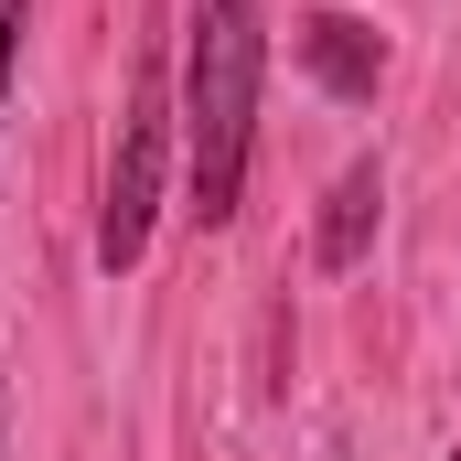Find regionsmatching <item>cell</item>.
Returning <instances> with one entry per match:
<instances>
[{
	"label": "cell",
	"mask_w": 461,
	"mask_h": 461,
	"mask_svg": "<svg viewBox=\"0 0 461 461\" xmlns=\"http://www.w3.org/2000/svg\"><path fill=\"white\" fill-rule=\"evenodd\" d=\"M258 86H268V0H194V32H183V183H194L204 226H226L236 194H247Z\"/></svg>",
	"instance_id": "obj_1"
},
{
	"label": "cell",
	"mask_w": 461,
	"mask_h": 461,
	"mask_svg": "<svg viewBox=\"0 0 461 461\" xmlns=\"http://www.w3.org/2000/svg\"><path fill=\"white\" fill-rule=\"evenodd\" d=\"M161 161H172V86H161V65H140V86H129V118H118V150H108V194H97V268H108V279L150 258Z\"/></svg>",
	"instance_id": "obj_2"
},
{
	"label": "cell",
	"mask_w": 461,
	"mask_h": 461,
	"mask_svg": "<svg viewBox=\"0 0 461 461\" xmlns=\"http://www.w3.org/2000/svg\"><path fill=\"white\" fill-rule=\"evenodd\" d=\"M290 54L312 65V86H333V97H375V76H386V32L375 22H354V11H301V32H290Z\"/></svg>",
	"instance_id": "obj_3"
},
{
	"label": "cell",
	"mask_w": 461,
	"mask_h": 461,
	"mask_svg": "<svg viewBox=\"0 0 461 461\" xmlns=\"http://www.w3.org/2000/svg\"><path fill=\"white\" fill-rule=\"evenodd\" d=\"M375 215H386V161H344V183L322 194L312 258H322V268H354V258L375 247Z\"/></svg>",
	"instance_id": "obj_4"
},
{
	"label": "cell",
	"mask_w": 461,
	"mask_h": 461,
	"mask_svg": "<svg viewBox=\"0 0 461 461\" xmlns=\"http://www.w3.org/2000/svg\"><path fill=\"white\" fill-rule=\"evenodd\" d=\"M22 22H32V0H0V97H11V65H22Z\"/></svg>",
	"instance_id": "obj_5"
},
{
	"label": "cell",
	"mask_w": 461,
	"mask_h": 461,
	"mask_svg": "<svg viewBox=\"0 0 461 461\" xmlns=\"http://www.w3.org/2000/svg\"><path fill=\"white\" fill-rule=\"evenodd\" d=\"M451 461H461V451H451Z\"/></svg>",
	"instance_id": "obj_6"
}]
</instances>
